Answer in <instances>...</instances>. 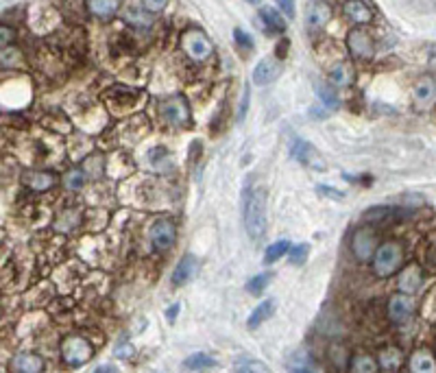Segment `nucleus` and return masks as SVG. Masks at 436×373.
Wrapping results in <instances>:
<instances>
[{"mask_svg": "<svg viewBox=\"0 0 436 373\" xmlns=\"http://www.w3.org/2000/svg\"><path fill=\"white\" fill-rule=\"evenodd\" d=\"M260 17H262L264 27H267V31H271V33H283V29H286V20H283V15L273 7H262Z\"/></svg>", "mask_w": 436, "mask_h": 373, "instance_id": "5701e85b", "label": "nucleus"}, {"mask_svg": "<svg viewBox=\"0 0 436 373\" xmlns=\"http://www.w3.org/2000/svg\"><path fill=\"white\" fill-rule=\"evenodd\" d=\"M391 216H395V210H391V208H371V212L365 214V220H371V223H384V220H388Z\"/></svg>", "mask_w": 436, "mask_h": 373, "instance_id": "c9c22d12", "label": "nucleus"}, {"mask_svg": "<svg viewBox=\"0 0 436 373\" xmlns=\"http://www.w3.org/2000/svg\"><path fill=\"white\" fill-rule=\"evenodd\" d=\"M347 48H349V52L353 55L356 59H371L375 55V44H373L371 33L365 31V29H360V27L349 31Z\"/></svg>", "mask_w": 436, "mask_h": 373, "instance_id": "0eeeda50", "label": "nucleus"}, {"mask_svg": "<svg viewBox=\"0 0 436 373\" xmlns=\"http://www.w3.org/2000/svg\"><path fill=\"white\" fill-rule=\"evenodd\" d=\"M353 81V70L349 64H338L330 72V83L336 87H347Z\"/></svg>", "mask_w": 436, "mask_h": 373, "instance_id": "a878e982", "label": "nucleus"}, {"mask_svg": "<svg viewBox=\"0 0 436 373\" xmlns=\"http://www.w3.org/2000/svg\"><path fill=\"white\" fill-rule=\"evenodd\" d=\"M92 356H94V347L85 337H81V334H70V337L64 339L62 360L68 367H81V365L90 363Z\"/></svg>", "mask_w": 436, "mask_h": 373, "instance_id": "20e7f679", "label": "nucleus"}, {"mask_svg": "<svg viewBox=\"0 0 436 373\" xmlns=\"http://www.w3.org/2000/svg\"><path fill=\"white\" fill-rule=\"evenodd\" d=\"M377 251V236L371 227H358L351 236V253L360 262H371Z\"/></svg>", "mask_w": 436, "mask_h": 373, "instance_id": "423d86ee", "label": "nucleus"}, {"mask_svg": "<svg viewBox=\"0 0 436 373\" xmlns=\"http://www.w3.org/2000/svg\"><path fill=\"white\" fill-rule=\"evenodd\" d=\"M197 271H199L197 258H195V255H183V258H181V262H179V265L175 267V271H173V284H175V286L188 284V282H190V279L197 275Z\"/></svg>", "mask_w": 436, "mask_h": 373, "instance_id": "6ab92c4d", "label": "nucleus"}, {"mask_svg": "<svg viewBox=\"0 0 436 373\" xmlns=\"http://www.w3.org/2000/svg\"><path fill=\"white\" fill-rule=\"evenodd\" d=\"M168 5V0H142V7L150 13H160Z\"/></svg>", "mask_w": 436, "mask_h": 373, "instance_id": "58836bf2", "label": "nucleus"}, {"mask_svg": "<svg viewBox=\"0 0 436 373\" xmlns=\"http://www.w3.org/2000/svg\"><path fill=\"white\" fill-rule=\"evenodd\" d=\"M293 157H297L301 164L310 166V169H316V171H323V169H325L323 157L318 155V151H316V148H314L310 142L297 140V142L293 144Z\"/></svg>", "mask_w": 436, "mask_h": 373, "instance_id": "f8f14e48", "label": "nucleus"}, {"mask_svg": "<svg viewBox=\"0 0 436 373\" xmlns=\"http://www.w3.org/2000/svg\"><path fill=\"white\" fill-rule=\"evenodd\" d=\"M64 183H66V188H68V190L77 192V190L81 188V185L85 183V171H81V169H74V171H70V173L66 175Z\"/></svg>", "mask_w": 436, "mask_h": 373, "instance_id": "473e14b6", "label": "nucleus"}, {"mask_svg": "<svg viewBox=\"0 0 436 373\" xmlns=\"http://www.w3.org/2000/svg\"><path fill=\"white\" fill-rule=\"evenodd\" d=\"M290 251V242L288 240H277L273 242V245L267 249V253H264V262L271 265V262H277L279 258H283Z\"/></svg>", "mask_w": 436, "mask_h": 373, "instance_id": "c756f323", "label": "nucleus"}, {"mask_svg": "<svg viewBox=\"0 0 436 373\" xmlns=\"http://www.w3.org/2000/svg\"><path fill=\"white\" fill-rule=\"evenodd\" d=\"M412 99L416 105H430L436 99V79L430 77V74H423V77L412 85Z\"/></svg>", "mask_w": 436, "mask_h": 373, "instance_id": "dca6fc26", "label": "nucleus"}, {"mask_svg": "<svg viewBox=\"0 0 436 373\" xmlns=\"http://www.w3.org/2000/svg\"><path fill=\"white\" fill-rule=\"evenodd\" d=\"M177 240V227L170 218H160L150 227V242L157 251H168Z\"/></svg>", "mask_w": 436, "mask_h": 373, "instance_id": "6e6552de", "label": "nucleus"}, {"mask_svg": "<svg viewBox=\"0 0 436 373\" xmlns=\"http://www.w3.org/2000/svg\"><path fill=\"white\" fill-rule=\"evenodd\" d=\"M160 116L166 125L170 127H183V125H190V105L188 101L181 97V94H175L166 99L162 105H160Z\"/></svg>", "mask_w": 436, "mask_h": 373, "instance_id": "39448f33", "label": "nucleus"}, {"mask_svg": "<svg viewBox=\"0 0 436 373\" xmlns=\"http://www.w3.org/2000/svg\"><path fill=\"white\" fill-rule=\"evenodd\" d=\"M330 17H332V9L328 3H323V0H314V3L308 5L306 9V27L308 31H321V29H325L328 22H330Z\"/></svg>", "mask_w": 436, "mask_h": 373, "instance_id": "9d476101", "label": "nucleus"}, {"mask_svg": "<svg viewBox=\"0 0 436 373\" xmlns=\"http://www.w3.org/2000/svg\"><path fill=\"white\" fill-rule=\"evenodd\" d=\"M430 260H432V262L436 265V247H434V249L430 251Z\"/></svg>", "mask_w": 436, "mask_h": 373, "instance_id": "de8ad7c7", "label": "nucleus"}, {"mask_svg": "<svg viewBox=\"0 0 436 373\" xmlns=\"http://www.w3.org/2000/svg\"><path fill=\"white\" fill-rule=\"evenodd\" d=\"M281 74V64L277 59H262L255 68H253V83L255 85H269L271 81H275Z\"/></svg>", "mask_w": 436, "mask_h": 373, "instance_id": "f3484780", "label": "nucleus"}, {"mask_svg": "<svg viewBox=\"0 0 436 373\" xmlns=\"http://www.w3.org/2000/svg\"><path fill=\"white\" fill-rule=\"evenodd\" d=\"M273 310H275V302L273 300H269V302H262L253 312H251V316H249V321H246V328L249 330H255V328H260L264 321L267 319H271V314H273Z\"/></svg>", "mask_w": 436, "mask_h": 373, "instance_id": "b1692460", "label": "nucleus"}, {"mask_svg": "<svg viewBox=\"0 0 436 373\" xmlns=\"http://www.w3.org/2000/svg\"><path fill=\"white\" fill-rule=\"evenodd\" d=\"M343 13L349 22H353L358 27L369 24L373 20V11L365 0H347V3L343 5Z\"/></svg>", "mask_w": 436, "mask_h": 373, "instance_id": "ddd939ff", "label": "nucleus"}, {"mask_svg": "<svg viewBox=\"0 0 436 373\" xmlns=\"http://www.w3.org/2000/svg\"><path fill=\"white\" fill-rule=\"evenodd\" d=\"M17 62H20V50L13 48V46H5L3 55H0V64H3V70L13 68Z\"/></svg>", "mask_w": 436, "mask_h": 373, "instance_id": "f704fd0d", "label": "nucleus"}, {"mask_svg": "<svg viewBox=\"0 0 436 373\" xmlns=\"http://www.w3.org/2000/svg\"><path fill=\"white\" fill-rule=\"evenodd\" d=\"M421 284H423V271H421L419 267H416V265L406 267V269L400 273V279H397V286H400V290L406 293V295L416 293Z\"/></svg>", "mask_w": 436, "mask_h": 373, "instance_id": "a211bd4d", "label": "nucleus"}, {"mask_svg": "<svg viewBox=\"0 0 436 373\" xmlns=\"http://www.w3.org/2000/svg\"><path fill=\"white\" fill-rule=\"evenodd\" d=\"M316 94L321 99V103H323L328 109H338L340 101H338V94H336V87L332 83H323L316 87Z\"/></svg>", "mask_w": 436, "mask_h": 373, "instance_id": "c85d7f7f", "label": "nucleus"}, {"mask_svg": "<svg viewBox=\"0 0 436 373\" xmlns=\"http://www.w3.org/2000/svg\"><path fill=\"white\" fill-rule=\"evenodd\" d=\"M177 312H179V304L170 306V308L166 310V316H168V321H170V323H173V321L177 319Z\"/></svg>", "mask_w": 436, "mask_h": 373, "instance_id": "49530a36", "label": "nucleus"}, {"mask_svg": "<svg viewBox=\"0 0 436 373\" xmlns=\"http://www.w3.org/2000/svg\"><path fill=\"white\" fill-rule=\"evenodd\" d=\"M321 195H325V197H330V199H334V201H340V199H345V195L343 192H338V190H334V188H330V185H318L316 188Z\"/></svg>", "mask_w": 436, "mask_h": 373, "instance_id": "79ce46f5", "label": "nucleus"}, {"mask_svg": "<svg viewBox=\"0 0 436 373\" xmlns=\"http://www.w3.org/2000/svg\"><path fill=\"white\" fill-rule=\"evenodd\" d=\"M349 371L375 373V371H380V365H377V358L367 356V353H358V356H351V360H349Z\"/></svg>", "mask_w": 436, "mask_h": 373, "instance_id": "393cba45", "label": "nucleus"}, {"mask_svg": "<svg viewBox=\"0 0 436 373\" xmlns=\"http://www.w3.org/2000/svg\"><path fill=\"white\" fill-rule=\"evenodd\" d=\"M404 255L406 253H404L402 242H397V240L382 242L371 260L375 277L386 279V277H393L395 273H400L404 267Z\"/></svg>", "mask_w": 436, "mask_h": 373, "instance_id": "f03ea898", "label": "nucleus"}, {"mask_svg": "<svg viewBox=\"0 0 436 373\" xmlns=\"http://www.w3.org/2000/svg\"><path fill=\"white\" fill-rule=\"evenodd\" d=\"M234 40H236V44H238L244 52H249V50L253 48V40L249 37V33L242 31V29H236V31H234Z\"/></svg>", "mask_w": 436, "mask_h": 373, "instance_id": "4c0bfd02", "label": "nucleus"}, {"mask_svg": "<svg viewBox=\"0 0 436 373\" xmlns=\"http://www.w3.org/2000/svg\"><path fill=\"white\" fill-rule=\"evenodd\" d=\"M330 360L336 369H349V353L345 347H338V345H332L330 347Z\"/></svg>", "mask_w": 436, "mask_h": 373, "instance_id": "2f4dec72", "label": "nucleus"}, {"mask_svg": "<svg viewBox=\"0 0 436 373\" xmlns=\"http://www.w3.org/2000/svg\"><path fill=\"white\" fill-rule=\"evenodd\" d=\"M269 282H271V275L269 273H260V275H255L253 279H249V282H246V293L260 295L264 288L269 286Z\"/></svg>", "mask_w": 436, "mask_h": 373, "instance_id": "72a5a7b5", "label": "nucleus"}, {"mask_svg": "<svg viewBox=\"0 0 436 373\" xmlns=\"http://www.w3.org/2000/svg\"><path fill=\"white\" fill-rule=\"evenodd\" d=\"M408 369L414 371V373H434L436 371V360L428 349H416V351L410 353Z\"/></svg>", "mask_w": 436, "mask_h": 373, "instance_id": "412c9836", "label": "nucleus"}, {"mask_svg": "<svg viewBox=\"0 0 436 373\" xmlns=\"http://www.w3.org/2000/svg\"><path fill=\"white\" fill-rule=\"evenodd\" d=\"M308 251H310V247L306 245V242H301V245L290 247V251H288L290 262H293V265H303V262H306V258H308Z\"/></svg>", "mask_w": 436, "mask_h": 373, "instance_id": "e433bc0d", "label": "nucleus"}, {"mask_svg": "<svg viewBox=\"0 0 436 373\" xmlns=\"http://www.w3.org/2000/svg\"><path fill=\"white\" fill-rule=\"evenodd\" d=\"M246 3H249V5H260L262 0H246Z\"/></svg>", "mask_w": 436, "mask_h": 373, "instance_id": "09e8293b", "label": "nucleus"}, {"mask_svg": "<svg viewBox=\"0 0 436 373\" xmlns=\"http://www.w3.org/2000/svg\"><path fill=\"white\" fill-rule=\"evenodd\" d=\"M22 183L33 192H46V190L55 188L57 177L48 171H27L22 175Z\"/></svg>", "mask_w": 436, "mask_h": 373, "instance_id": "2eb2a0df", "label": "nucleus"}, {"mask_svg": "<svg viewBox=\"0 0 436 373\" xmlns=\"http://www.w3.org/2000/svg\"><path fill=\"white\" fill-rule=\"evenodd\" d=\"M377 365H380L382 371H400L402 365H404V353L397 349V347H384L377 351Z\"/></svg>", "mask_w": 436, "mask_h": 373, "instance_id": "4be33fe9", "label": "nucleus"}, {"mask_svg": "<svg viewBox=\"0 0 436 373\" xmlns=\"http://www.w3.org/2000/svg\"><path fill=\"white\" fill-rule=\"evenodd\" d=\"M410 312H412V300H410V295L397 293V295H393L391 300H388L386 314H388L391 323H395V325L404 323L408 316H410Z\"/></svg>", "mask_w": 436, "mask_h": 373, "instance_id": "9b49d317", "label": "nucleus"}, {"mask_svg": "<svg viewBox=\"0 0 436 373\" xmlns=\"http://www.w3.org/2000/svg\"><path fill=\"white\" fill-rule=\"evenodd\" d=\"M85 9H87L90 15L101 17V20H107V17L118 13L120 0H85Z\"/></svg>", "mask_w": 436, "mask_h": 373, "instance_id": "aec40b11", "label": "nucleus"}, {"mask_svg": "<svg viewBox=\"0 0 436 373\" xmlns=\"http://www.w3.org/2000/svg\"><path fill=\"white\" fill-rule=\"evenodd\" d=\"M142 99V92L134 90V87H125V85H116L105 92V101L116 107V111H127L129 107H134L138 101Z\"/></svg>", "mask_w": 436, "mask_h": 373, "instance_id": "1a4fd4ad", "label": "nucleus"}, {"mask_svg": "<svg viewBox=\"0 0 436 373\" xmlns=\"http://www.w3.org/2000/svg\"><path fill=\"white\" fill-rule=\"evenodd\" d=\"M246 109H249V87H244V92H242V101L238 105V116H236L238 120H244Z\"/></svg>", "mask_w": 436, "mask_h": 373, "instance_id": "ea45409f", "label": "nucleus"}, {"mask_svg": "<svg viewBox=\"0 0 436 373\" xmlns=\"http://www.w3.org/2000/svg\"><path fill=\"white\" fill-rule=\"evenodd\" d=\"M216 365V360L212 356H207V353H192L190 358H185L183 367L190 369V371H205V369H212Z\"/></svg>", "mask_w": 436, "mask_h": 373, "instance_id": "cd10ccee", "label": "nucleus"}, {"mask_svg": "<svg viewBox=\"0 0 436 373\" xmlns=\"http://www.w3.org/2000/svg\"><path fill=\"white\" fill-rule=\"evenodd\" d=\"M46 363L42 356H37V353H31V351H22L13 356L11 360V371L15 373H40L44 371Z\"/></svg>", "mask_w": 436, "mask_h": 373, "instance_id": "4468645a", "label": "nucleus"}, {"mask_svg": "<svg viewBox=\"0 0 436 373\" xmlns=\"http://www.w3.org/2000/svg\"><path fill=\"white\" fill-rule=\"evenodd\" d=\"M113 353H116L118 358H131V356H134V347H131V345H118L116 349H113Z\"/></svg>", "mask_w": 436, "mask_h": 373, "instance_id": "c03bdc74", "label": "nucleus"}, {"mask_svg": "<svg viewBox=\"0 0 436 373\" xmlns=\"http://www.w3.org/2000/svg\"><path fill=\"white\" fill-rule=\"evenodd\" d=\"M244 227L251 240H262L267 234V190L258 188L246 195L244 201Z\"/></svg>", "mask_w": 436, "mask_h": 373, "instance_id": "f257e3e1", "label": "nucleus"}, {"mask_svg": "<svg viewBox=\"0 0 436 373\" xmlns=\"http://www.w3.org/2000/svg\"><path fill=\"white\" fill-rule=\"evenodd\" d=\"M181 50L185 57H190L192 62H205L212 57L214 44L201 29H188L181 33Z\"/></svg>", "mask_w": 436, "mask_h": 373, "instance_id": "7ed1b4c3", "label": "nucleus"}, {"mask_svg": "<svg viewBox=\"0 0 436 373\" xmlns=\"http://www.w3.org/2000/svg\"><path fill=\"white\" fill-rule=\"evenodd\" d=\"M277 7L283 11V15H286L288 20L295 17V0H277Z\"/></svg>", "mask_w": 436, "mask_h": 373, "instance_id": "a19ab883", "label": "nucleus"}, {"mask_svg": "<svg viewBox=\"0 0 436 373\" xmlns=\"http://www.w3.org/2000/svg\"><path fill=\"white\" fill-rule=\"evenodd\" d=\"M0 33H3V37H0V42H3V48L15 40V31H13V29H9L7 24H3V29H0Z\"/></svg>", "mask_w": 436, "mask_h": 373, "instance_id": "37998d69", "label": "nucleus"}, {"mask_svg": "<svg viewBox=\"0 0 436 373\" xmlns=\"http://www.w3.org/2000/svg\"><path fill=\"white\" fill-rule=\"evenodd\" d=\"M127 24L136 27V29H148L153 24V17H150V11H142V9H129L127 15H125Z\"/></svg>", "mask_w": 436, "mask_h": 373, "instance_id": "bb28decb", "label": "nucleus"}, {"mask_svg": "<svg viewBox=\"0 0 436 373\" xmlns=\"http://www.w3.org/2000/svg\"><path fill=\"white\" fill-rule=\"evenodd\" d=\"M288 40H281L279 44H277V57H286V50H288Z\"/></svg>", "mask_w": 436, "mask_h": 373, "instance_id": "a18cd8bd", "label": "nucleus"}, {"mask_svg": "<svg viewBox=\"0 0 436 373\" xmlns=\"http://www.w3.org/2000/svg\"><path fill=\"white\" fill-rule=\"evenodd\" d=\"M290 367V371H310L312 369V356L306 351V349H301V351H297L295 356L290 358V363H288Z\"/></svg>", "mask_w": 436, "mask_h": 373, "instance_id": "7c9ffc66", "label": "nucleus"}]
</instances>
